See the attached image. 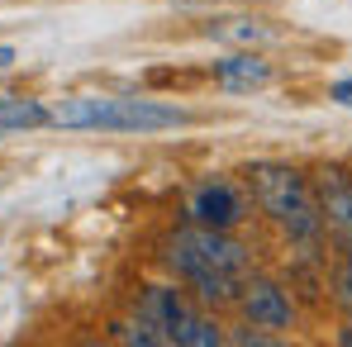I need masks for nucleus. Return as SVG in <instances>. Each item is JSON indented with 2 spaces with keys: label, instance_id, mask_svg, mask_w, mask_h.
<instances>
[{
  "label": "nucleus",
  "instance_id": "6",
  "mask_svg": "<svg viewBox=\"0 0 352 347\" xmlns=\"http://www.w3.org/2000/svg\"><path fill=\"white\" fill-rule=\"evenodd\" d=\"M190 214H195V224H205V229H234L238 219H243V200H238L234 186L210 181V186H200V190H195Z\"/></svg>",
  "mask_w": 352,
  "mask_h": 347
},
{
  "label": "nucleus",
  "instance_id": "5",
  "mask_svg": "<svg viewBox=\"0 0 352 347\" xmlns=\"http://www.w3.org/2000/svg\"><path fill=\"white\" fill-rule=\"evenodd\" d=\"M238 304H243V314H248L252 328H286V324H291V300H286V290L276 286V281H267V276L243 281Z\"/></svg>",
  "mask_w": 352,
  "mask_h": 347
},
{
  "label": "nucleus",
  "instance_id": "13",
  "mask_svg": "<svg viewBox=\"0 0 352 347\" xmlns=\"http://www.w3.org/2000/svg\"><path fill=\"white\" fill-rule=\"evenodd\" d=\"M333 300L343 304V314L352 319V257L338 267V276H333Z\"/></svg>",
  "mask_w": 352,
  "mask_h": 347
},
{
  "label": "nucleus",
  "instance_id": "10",
  "mask_svg": "<svg viewBox=\"0 0 352 347\" xmlns=\"http://www.w3.org/2000/svg\"><path fill=\"white\" fill-rule=\"evenodd\" d=\"M190 286L200 295V304H234L243 281H238V271H200V276H190Z\"/></svg>",
  "mask_w": 352,
  "mask_h": 347
},
{
  "label": "nucleus",
  "instance_id": "8",
  "mask_svg": "<svg viewBox=\"0 0 352 347\" xmlns=\"http://www.w3.org/2000/svg\"><path fill=\"white\" fill-rule=\"evenodd\" d=\"M214 76H219L229 91H248V86H262V81H272V67H267L262 58H252V53H238V58L214 62Z\"/></svg>",
  "mask_w": 352,
  "mask_h": 347
},
{
  "label": "nucleus",
  "instance_id": "7",
  "mask_svg": "<svg viewBox=\"0 0 352 347\" xmlns=\"http://www.w3.org/2000/svg\"><path fill=\"white\" fill-rule=\"evenodd\" d=\"M138 314H148V319L167 333V343H172V333L186 324V314H190V309H186V300H181L172 286H153L148 295H143V309H138Z\"/></svg>",
  "mask_w": 352,
  "mask_h": 347
},
{
  "label": "nucleus",
  "instance_id": "12",
  "mask_svg": "<svg viewBox=\"0 0 352 347\" xmlns=\"http://www.w3.org/2000/svg\"><path fill=\"white\" fill-rule=\"evenodd\" d=\"M210 34H214V38H234V43H257V38H267V29H262V24H252V19H229V24H214Z\"/></svg>",
  "mask_w": 352,
  "mask_h": 347
},
{
  "label": "nucleus",
  "instance_id": "15",
  "mask_svg": "<svg viewBox=\"0 0 352 347\" xmlns=\"http://www.w3.org/2000/svg\"><path fill=\"white\" fill-rule=\"evenodd\" d=\"M10 62H14V48H10V43H0V67H10Z\"/></svg>",
  "mask_w": 352,
  "mask_h": 347
},
{
  "label": "nucleus",
  "instance_id": "4",
  "mask_svg": "<svg viewBox=\"0 0 352 347\" xmlns=\"http://www.w3.org/2000/svg\"><path fill=\"white\" fill-rule=\"evenodd\" d=\"M314 200H319L324 229L352 252V181L343 172H319V181H314Z\"/></svg>",
  "mask_w": 352,
  "mask_h": 347
},
{
  "label": "nucleus",
  "instance_id": "11",
  "mask_svg": "<svg viewBox=\"0 0 352 347\" xmlns=\"http://www.w3.org/2000/svg\"><path fill=\"white\" fill-rule=\"evenodd\" d=\"M172 343H181V347H219V343H224V333H219L214 319H205V314H186V324L172 333Z\"/></svg>",
  "mask_w": 352,
  "mask_h": 347
},
{
  "label": "nucleus",
  "instance_id": "1",
  "mask_svg": "<svg viewBox=\"0 0 352 347\" xmlns=\"http://www.w3.org/2000/svg\"><path fill=\"white\" fill-rule=\"evenodd\" d=\"M62 128H115V133H153V128H181L186 110L157 105V100H129V96H72L53 110Z\"/></svg>",
  "mask_w": 352,
  "mask_h": 347
},
{
  "label": "nucleus",
  "instance_id": "3",
  "mask_svg": "<svg viewBox=\"0 0 352 347\" xmlns=\"http://www.w3.org/2000/svg\"><path fill=\"white\" fill-rule=\"evenodd\" d=\"M167 262L190 281V276H200V271H238V267H243V247H238L234 238H224V229L195 224V229H181L172 238Z\"/></svg>",
  "mask_w": 352,
  "mask_h": 347
},
{
  "label": "nucleus",
  "instance_id": "14",
  "mask_svg": "<svg viewBox=\"0 0 352 347\" xmlns=\"http://www.w3.org/2000/svg\"><path fill=\"white\" fill-rule=\"evenodd\" d=\"M329 96H333L338 105H348V110H352V76H348V81H338V86H333Z\"/></svg>",
  "mask_w": 352,
  "mask_h": 347
},
{
  "label": "nucleus",
  "instance_id": "9",
  "mask_svg": "<svg viewBox=\"0 0 352 347\" xmlns=\"http://www.w3.org/2000/svg\"><path fill=\"white\" fill-rule=\"evenodd\" d=\"M38 124H53V110H43L38 100H14V96H0V133H14V128H38Z\"/></svg>",
  "mask_w": 352,
  "mask_h": 347
},
{
  "label": "nucleus",
  "instance_id": "2",
  "mask_svg": "<svg viewBox=\"0 0 352 347\" xmlns=\"http://www.w3.org/2000/svg\"><path fill=\"white\" fill-rule=\"evenodd\" d=\"M248 186L257 195V205L291 233V238H319L324 219H319V200H314V186L295 167H281V162H257L248 167Z\"/></svg>",
  "mask_w": 352,
  "mask_h": 347
}]
</instances>
